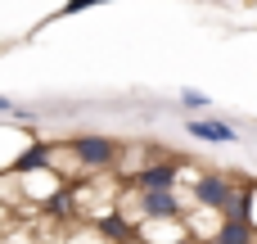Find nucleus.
<instances>
[{"label":"nucleus","instance_id":"f257e3e1","mask_svg":"<svg viewBox=\"0 0 257 244\" xmlns=\"http://www.w3.org/2000/svg\"><path fill=\"white\" fill-rule=\"evenodd\" d=\"M68 149H72V158H77V168H81L86 177H108V172L117 168V158H122V140L99 136V131H77V136H68Z\"/></svg>","mask_w":257,"mask_h":244},{"label":"nucleus","instance_id":"f03ea898","mask_svg":"<svg viewBox=\"0 0 257 244\" xmlns=\"http://www.w3.org/2000/svg\"><path fill=\"white\" fill-rule=\"evenodd\" d=\"M235 195H239V177H226V172H199L190 181V204L203 213H217V217L230 213Z\"/></svg>","mask_w":257,"mask_h":244},{"label":"nucleus","instance_id":"7ed1b4c3","mask_svg":"<svg viewBox=\"0 0 257 244\" xmlns=\"http://www.w3.org/2000/svg\"><path fill=\"white\" fill-rule=\"evenodd\" d=\"M176 181H181V158H172V154H154L145 168H136L126 177V186H136V190H176Z\"/></svg>","mask_w":257,"mask_h":244},{"label":"nucleus","instance_id":"20e7f679","mask_svg":"<svg viewBox=\"0 0 257 244\" xmlns=\"http://www.w3.org/2000/svg\"><path fill=\"white\" fill-rule=\"evenodd\" d=\"M185 131H190V140H203V145H235L239 140V131L221 118H190Z\"/></svg>","mask_w":257,"mask_h":244},{"label":"nucleus","instance_id":"39448f33","mask_svg":"<svg viewBox=\"0 0 257 244\" xmlns=\"http://www.w3.org/2000/svg\"><path fill=\"white\" fill-rule=\"evenodd\" d=\"M136 235L145 244H190L185 217H172V222H136Z\"/></svg>","mask_w":257,"mask_h":244},{"label":"nucleus","instance_id":"423d86ee","mask_svg":"<svg viewBox=\"0 0 257 244\" xmlns=\"http://www.w3.org/2000/svg\"><path fill=\"white\" fill-rule=\"evenodd\" d=\"M32 140H36V127H18V131H14V127H0V172H9L14 158H18Z\"/></svg>","mask_w":257,"mask_h":244},{"label":"nucleus","instance_id":"0eeeda50","mask_svg":"<svg viewBox=\"0 0 257 244\" xmlns=\"http://www.w3.org/2000/svg\"><path fill=\"white\" fill-rule=\"evenodd\" d=\"M90 226H95V231H99V235H104L108 244H122V240H131V235H136V226H131V217H126V213H122L117 204H113L108 213H99V217H95Z\"/></svg>","mask_w":257,"mask_h":244},{"label":"nucleus","instance_id":"6e6552de","mask_svg":"<svg viewBox=\"0 0 257 244\" xmlns=\"http://www.w3.org/2000/svg\"><path fill=\"white\" fill-rule=\"evenodd\" d=\"M212 244H257V235H253V226H248L244 217L226 213V217L217 222V231H212Z\"/></svg>","mask_w":257,"mask_h":244},{"label":"nucleus","instance_id":"1a4fd4ad","mask_svg":"<svg viewBox=\"0 0 257 244\" xmlns=\"http://www.w3.org/2000/svg\"><path fill=\"white\" fill-rule=\"evenodd\" d=\"M45 163H50V140H41V136H36V140H32V145H27V149H23L18 158H14L9 177H23V172H36V168H45Z\"/></svg>","mask_w":257,"mask_h":244},{"label":"nucleus","instance_id":"9d476101","mask_svg":"<svg viewBox=\"0 0 257 244\" xmlns=\"http://www.w3.org/2000/svg\"><path fill=\"white\" fill-rule=\"evenodd\" d=\"M230 213H235V217H244V222L253 226V235H257V181H239V195H235Z\"/></svg>","mask_w":257,"mask_h":244},{"label":"nucleus","instance_id":"9b49d317","mask_svg":"<svg viewBox=\"0 0 257 244\" xmlns=\"http://www.w3.org/2000/svg\"><path fill=\"white\" fill-rule=\"evenodd\" d=\"M181 104H185V113H190V118H203L212 100H208L203 91H194V86H185V91H181Z\"/></svg>","mask_w":257,"mask_h":244},{"label":"nucleus","instance_id":"f8f14e48","mask_svg":"<svg viewBox=\"0 0 257 244\" xmlns=\"http://www.w3.org/2000/svg\"><path fill=\"white\" fill-rule=\"evenodd\" d=\"M0 113H5V118H14L18 127H32V113H27V109H18L9 95H0Z\"/></svg>","mask_w":257,"mask_h":244},{"label":"nucleus","instance_id":"ddd939ff","mask_svg":"<svg viewBox=\"0 0 257 244\" xmlns=\"http://www.w3.org/2000/svg\"><path fill=\"white\" fill-rule=\"evenodd\" d=\"M90 5H104V0H63L54 18H72V14H81V9H90Z\"/></svg>","mask_w":257,"mask_h":244},{"label":"nucleus","instance_id":"4468645a","mask_svg":"<svg viewBox=\"0 0 257 244\" xmlns=\"http://www.w3.org/2000/svg\"><path fill=\"white\" fill-rule=\"evenodd\" d=\"M122 244H145V240H140V235H131V240H122Z\"/></svg>","mask_w":257,"mask_h":244},{"label":"nucleus","instance_id":"2eb2a0df","mask_svg":"<svg viewBox=\"0 0 257 244\" xmlns=\"http://www.w3.org/2000/svg\"><path fill=\"white\" fill-rule=\"evenodd\" d=\"M203 244H212V240H203Z\"/></svg>","mask_w":257,"mask_h":244}]
</instances>
